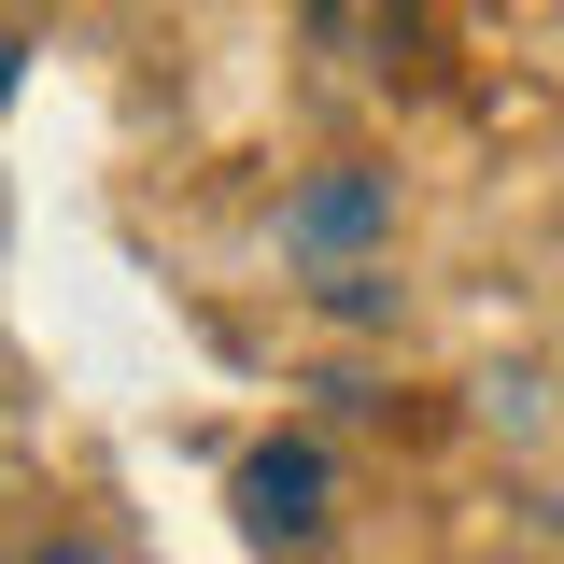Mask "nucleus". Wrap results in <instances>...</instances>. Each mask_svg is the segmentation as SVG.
I'll return each mask as SVG.
<instances>
[{"label":"nucleus","instance_id":"nucleus-1","mask_svg":"<svg viewBox=\"0 0 564 564\" xmlns=\"http://www.w3.org/2000/svg\"><path fill=\"white\" fill-rule=\"evenodd\" d=\"M240 494H254V536H311L325 522V452H254Z\"/></svg>","mask_w":564,"mask_h":564},{"label":"nucleus","instance_id":"nucleus-4","mask_svg":"<svg viewBox=\"0 0 564 564\" xmlns=\"http://www.w3.org/2000/svg\"><path fill=\"white\" fill-rule=\"evenodd\" d=\"M57 564H99V551H57Z\"/></svg>","mask_w":564,"mask_h":564},{"label":"nucleus","instance_id":"nucleus-3","mask_svg":"<svg viewBox=\"0 0 564 564\" xmlns=\"http://www.w3.org/2000/svg\"><path fill=\"white\" fill-rule=\"evenodd\" d=\"M14 70H29V57H14V29H0V99H14Z\"/></svg>","mask_w":564,"mask_h":564},{"label":"nucleus","instance_id":"nucleus-2","mask_svg":"<svg viewBox=\"0 0 564 564\" xmlns=\"http://www.w3.org/2000/svg\"><path fill=\"white\" fill-rule=\"evenodd\" d=\"M381 226V184H311L296 198V240H367Z\"/></svg>","mask_w":564,"mask_h":564}]
</instances>
